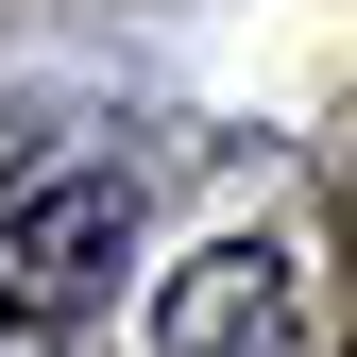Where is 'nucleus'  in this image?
<instances>
[{"mask_svg": "<svg viewBox=\"0 0 357 357\" xmlns=\"http://www.w3.org/2000/svg\"><path fill=\"white\" fill-rule=\"evenodd\" d=\"M137 273V188H119L102 153L34 170V188H0V357H52L119 306Z\"/></svg>", "mask_w": 357, "mask_h": 357, "instance_id": "nucleus-1", "label": "nucleus"}, {"mask_svg": "<svg viewBox=\"0 0 357 357\" xmlns=\"http://www.w3.org/2000/svg\"><path fill=\"white\" fill-rule=\"evenodd\" d=\"M153 357H306V289L273 238H221L153 289Z\"/></svg>", "mask_w": 357, "mask_h": 357, "instance_id": "nucleus-2", "label": "nucleus"}]
</instances>
